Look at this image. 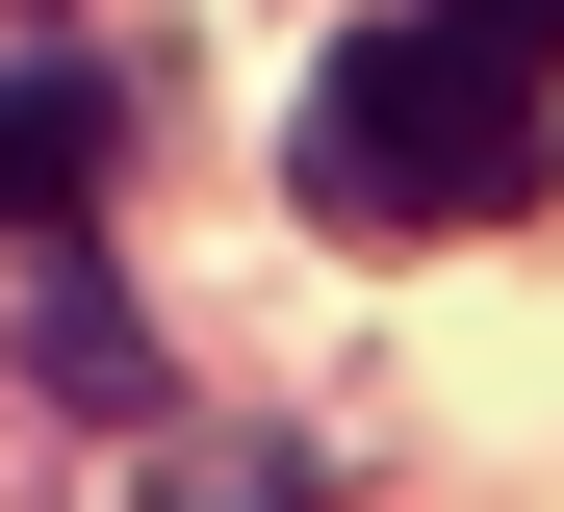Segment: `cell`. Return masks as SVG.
Returning a JSON list of instances; mask_svg holds the SVG:
<instances>
[{
    "mask_svg": "<svg viewBox=\"0 0 564 512\" xmlns=\"http://www.w3.org/2000/svg\"><path fill=\"white\" fill-rule=\"evenodd\" d=\"M539 154H564V52L462 26V0H386L308 77V129H282V179L334 231H488V205H539Z\"/></svg>",
    "mask_w": 564,
    "mask_h": 512,
    "instance_id": "obj_1",
    "label": "cell"
},
{
    "mask_svg": "<svg viewBox=\"0 0 564 512\" xmlns=\"http://www.w3.org/2000/svg\"><path fill=\"white\" fill-rule=\"evenodd\" d=\"M462 26H513V52H564V0H462Z\"/></svg>",
    "mask_w": 564,
    "mask_h": 512,
    "instance_id": "obj_5",
    "label": "cell"
},
{
    "mask_svg": "<svg viewBox=\"0 0 564 512\" xmlns=\"http://www.w3.org/2000/svg\"><path fill=\"white\" fill-rule=\"evenodd\" d=\"M154 512H308V461H206V487H154Z\"/></svg>",
    "mask_w": 564,
    "mask_h": 512,
    "instance_id": "obj_4",
    "label": "cell"
},
{
    "mask_svg": "<svg viewBox=\"0 0 564 512\" xmlns=\"http://www.w3.org/2000/svg\"><path fill=\"white\" fill-rule=\"evenodd\" d=\"M104 154H129V77L0 52V231H26V257H77V231H104Z\"/></svg>",
    "mask_w": 564,
    "mask_h": 512,
    "instance_id": "obj_2",
    "label": "cell"
},
{
    "mask_svg": "<svg viewBox=\"0 0 564 512\" xmlns=\"http://www.w3.org/2000/svg\"><path fill=\"white\" fill-rule=\"evenodd\" d=\"M52 384H77V410H154V359H129V307H104V282H52Z\"/></svg>",
    "mask_w": 564,
    "mask_h": 512,
    "instance_id": "obj_3",
    "label": "cell"
}]
</instances>
